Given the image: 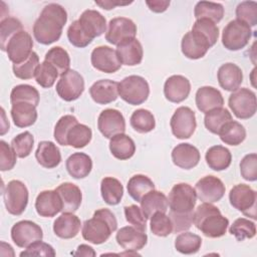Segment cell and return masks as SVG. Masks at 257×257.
Masks as SVG:
<instances>
[{
	"label": "cell",
	"mask_w": 257,
	"mask_h": 257,
	"mask_svg": "<svg viewBox=\"0 0 257 257\" xmlns=\"http://www.w3.org/2000/svg\"><path fill=\"white\" fill-rule=\"evenodd\" d=\"M66 21L67 13L61 5L57 3L45 5L33 25L34 38L43 45L57 41Z\"/></svg>",
	"instance_id": "obj_1"
},
{
	"label": "cell",
	"mask_w": 257,
	"mask_h": 257,
	"mask_svg": "<svg viewBox=\"0 0 257 257\" xmlns=\"http://www.w3.org/2000/svg\"><path fill=\"white\" fill-rule=\"evenodd\" d=\"M116 228L117 221L114 214L106 208H101L93 213L92 218L84 221L81 234L84 240L99 245L107 241Z\"/></svg>",
	"instance_id": "obj_2"
},
{
	"label": "cell",
	"mask_w": 257,
	"mask_h": 257,
	"mask_svg": "<svg viewBox=\"0 0 257 257\" xmlns=\"http://www.w3.org/2000/svg\"><path fill=\"white\" fill-rule=\"evenodd\" d=\"M193 224L206 237L219 238L226 234L229 220L212 203H203L193 214Z\"/></svg>",
	"instance_id": "obj_3"
},
{
	"label": "cell",
	"mask_w": 257,
	"mask_h": 257,
	"mask_svg": "<svg viewBox=\"0 0 257 257\" xmlns=\"http://www.w3.org/2000/svg\"><path fill=\"white\" fill-rule=\"evenodd\" d=\"M149 94V83L140 75L126 76L118 83V95L128 104H142L148 99Z\"/></svg>",
	"instance_id": "obj_4"
},
{
	"label": "cell",
	"mask_w": 257,
	"mask_h": 257,
	"mask_svg": "<svg viewBox=\"0 0 257 257\" xmlns=\"http://www.w3.org/2000/svg\"><path fill=\"white\" fill-rule=\"evenodd\" d=\"M197 202L195 189L187 183L176 184L168 197L170 212L176 214H189L194 212Z\"/></svg>",
	"instance_id": "obj_5"
},
{
	"label": "cell",
	"mask_w": 257,
	"mask_h": 257,
	"mask_svg": "<svg viewBox=\"0 0 257 257\" xmlns=\"http://www.w3.org/2000/svg\"><path fill=\"white\" fill-rule=\"evenodd\" d=\"M252 36V30L246 23L235 19L230 21L223 29L222 43L225 48L237 51L244 48Z\"/></svg>",
	"instance_id": "obj_6"
},
{
	"label": "cell",
	"mask_w": 257,
	"mask_h": 257,
	"mask_svg": "<svg viewBox=\"0 0 257 257\" xmlns=\"http://www.w3.org/2000/svg\"><path fill=\"white\" fill-rule=\"evenodd\" d=\"M28 190L25 184L19 180L8 182L3 191V199L6 210L14 216L21 215L28 204Z\"/></svg>",
	"instance_id": "obj_7"
},
{
	"label": "cell",
	"mask_w": 257,
	"mask_h": 257,
	"mask_svg": "<svg viewBox=\"0 0 257 257\" xmlns=\"http://www.w3.org/2000/svg\"><path fill=\"white\" fill-rule=\"evenodd\" d=\"M228 104L236 117L248 119L255 114L257 109L256 94L249 88H238L229 96Z\"/></svg>",
	"instance_id": "obj_8"
},
{
	"label": "cell",
	"mask_w": 257,
	"mask_h": 257,
	"mask_svg": "<svg viewBox=\"0 0 257 257\" xmlns=\"http://www.w3.org/2000/svg\"><path fill=\"white\" fill-rule=\"evenodd\" d=\"M229 201L235 209L242 212L245 216L254 220L257 219V194L250 186L245 184L235 185L229 193Z\"/></svg>",
	"instance_id": "obj_9"
},
{
	"label": "cell",
	"mask_w": 257,
	"mask_h": 257,
	"mask_svg": "<svg viewBox=\"0 0 257 257\" xmlns=\"http://www.w3.org/2000/svg\"><path fill=\"white\" fill-rule=\"evenodd\" d=\"M170 125L173 135L177 139L185 140L191 138L197 126L194 110L188 106L178 107L171 117Z\"/></svg>",
	"instance_id": "obj_10"
},
{
	"label": "cell",
	"mask_w": 257,
	"mask_h": 257,
	"mask_svg": "<svg viewBox=\"0 0 257 257\" xmlns=\"http://www.w3.org/2000/svg\"><path fill=\"white\" fill-rule=\"evenodd\" d=\"M56 92L65 101L77 99L84 90V79L76 70L68 69L62 75L56 84Z\"/></svg>",
	"instance_id": "obj_11"
},
{
	"label": "cell",
	"mask_w": 257,
	"mask_h": 257,
	"mask_svg": "<svg viewBox=\"0 0 257 257\" xmlns=\"http://www.w3.org/2000/svg\"><path fill=\"white\" fill-rule=\"evenodd\" d=\"M11 238L20 248H27L31 244L42 240L43 232L39 225L29 220H22L11 228Z\"/></svg>",
	"instance_id": "obj_12"
},
{
	"label": "cell",
	"mask_w": 257,
	"mask_h": 257,
	"mask_svg": "<svg viewBox=\"0 0 257 257\" xmlns=\"http://www.w3.org/2000/svg\"><path fill=\"white\" fill-rule=\"evenodd\" d=\"M33 40L31 35L25 31L21 30L16 33L12 38L9 40L6 52L10 61L13 64H18L25 61L33 52Z\"/></svg>",
	"instance_id": "obj_13"
},
{
	"label": "cell",
	"mask_w": 257,
	"mask_h": 257,
	"mask_svg": "<svg viewBox=\"0 0 257 257\" xmlns=\"http://www.w3.org/2000/svg\"><path fill=\"white\" fill-rule=\"evenodd\" d=\"M137 25L135 22L126 17L112 18L105 33V40L113 45H118L124 40L136 38Z\"/></svg>",
	"instance_id": "obj_14"
},
{
	"label": "cell",
	"mask_w": 257,
	"mask_h": 257,
	"mask_svg": "<svg viewBox=\"0 0 257 257\" xmlns=\"http://www.w3.org/2000/svg\"><path fill=\"white\" fill-rule=\"evenodd\" d=\"M195 191L197 198L204 203H215L220 201L225 195V185L217 177L209 175L200 179L196 186Z\"/></svg>",
	"instance_id": "obj_15"
},
{
	"label": "cell",
	"mask_w": 257,
	"mask_h": 257,
	"mask_svg": "<svg viewBox=\"0 0 257 257\" xmlns=\"http://www.w3.org/2000/svg\"><path fill=\"white\" fill-rule=\"evenodd\" d=\"M97 128L106 139H111L118 134H124V117L119 110L114 108H106L98 115Z\"/></svg>",
	"instance_id": "obj_16"
},
{
	"label": "cell",
	"mask_w": 257,
	"mask_h": 257,
	"mask_svg": "<svg viewBox=\"0 0 257 257\" xmlns=\"http://www.w3.org/2000/svg\"><path fill=\"white\" fill-rule=\"evenodd\" d=\"M90 60L96 70L104 73L116 72L121 66L116 51L105 45L95 47L91 52Z\"/></svg>",
	"instance_id": "obj_17"
},
{
	"label": "cell",
	"mask_w": 257,
	"mask_h": 257,
	"mask_svg": "<svg viewBox=\"0 0 257 257\" xmlns=\"http://www.w3.org/2000/svg\"><path fill=\"white\" fill-rule=\"evenodd\" d=\"M183 54L189 59H199L206 55L211 45L201 34L195 31L187 32L181 42Z\"/></svg>",
	"instance_id": "obj_18"
},
{
	"label": "cell",
	"mask_w": 257,
	"mask_h": 257,
	"mask_svg": "<svg viewBox=\"0 0 257 257\" xmlns=\"http://www.w3.org/2000/svg\"><path fill=\"white\" fill-rule=\"evenodd\" d=\"M115 239L121 248L126 251L134 252L143 249L148 242L146 232L140 231L134 226H125L120 228L116 233Z\"/></svg>",
	"instance_id": "obj_19"
},
{
	"label": "cell",
	"mask_w": 257,
	"mask_h": 257,
	"mask_svg": "<svg viewBox=\"0 0 257 257\" xmlns=\"http://www.w3.org/2000/svg\"><path fill=\"white\" fill-rule=\"evenodd\" d=\"M190 80L183 75H172L164 84V94L166 98L175 103L184 101L190 94Z\"/></svg>",
	"instance_id": "obj_20"
},
{
	"label": "cell",
	"mask_w": 257,
	"mask_h": 257,
	"mask_svg": "<svg viewBox=\"0 0 257 257\" xmlns=\"http://www.w3.org/2000/svg\"><path fill=\"white\" fill-rule=\"evenodd\" d=\"M35 209L39 216L54 217L62 211V202L56 190H45L38 194L35 200Z\"/></svg>",
	"instance_id": "obj_21"
},
{
	"label": "cell",
	"mask_w": 257,
	"mask_h": 257,
	"mask_svg": "<svg viewBox=\"0 0 257 257\" xmlns=\"http://www.w3.org/2000/svg\"><path fill=\"white\" fill-rule=\"evenodd\" d=\"M201 159L199 150L188 143H182L177 145L172 151L173 163L184 170H190L195 168Z\"/></svg>",
	"instance_id": "obj_22"
},
{
	"label": "cell",
	"mask_w": 257,
	"mask_h": 257,
	"mask_svg": "<svg viewBox=\"0 0 257 257\" xmlns=\"http://www.w3.org/2000/svg\"><path fill=\"white\" fill-rule=\"evenodd\" d=\"M92 100L98 104H107L118 97V82L110 79L95 81L89 88Z\"/></svg>",
	"instance_id": "obj_23"
},
{
	"label": "cell",
	"mask_w": 257,
	"mask_h": 257,
	"mask_svg": "<svg viewBox=\"0 0 257 257\" xmlns=\"http://www.w3.org/2000/svg\"><path fill=\"white\" fill-rule=\"evenodd\" d=\"M116 54L121 64L135 66L142 62L144 50L141 42L137 38L122 41L116 46Z\"/></svg>",
	"instance_id": "obj_24"
},
{
	"label": "cell",
	"mask_w": 257,
	"mask_h": 257,
	"mask_svg": "<svg viewBox=\"0 0 257 257\" xmlns=\"http://www.w3.org/2000/svg\"><path fill=\"white\" fill-rule=\"evenodd\" d=\"M84 32L91 38L94 39L102 35L106 30V20L104 16L96 10L87 9L83 11L78 19Z\"/></svg>",
	"instance_id": "obj_25"
},
{
	"label": "cell",
	"mask_w": 257,
	"mask_h": 257,
	"mask_svg": "<svg viewBox=\"0 0 257 257\" xmlns=\"http://www.w3.org/2000/svg\"><path fill=\"white\" fill-rule=\"evenodd\" d=\"M217 78L223 89L227 91H235L240 87L243 81V72L237 64L227 62L219 67Z\"/></svg>",
	"instance_id": "obj_26"
},
{
	"label": "cell",
	"mask_w": 257,
	"mask_h": 257,
	"mask_svg": "<svg viewBox=\"0 0 257 257\" xmlns=\"http://www.w3.org/2000/svg\"><path fill=\"white\" fill-rule=\"evenodd\" d=\"M55 190L62 202V213H74L78 210L82 201V193L76 185L66 182Z\"/></svg>",
	"instance_id": "obj_27"
},
{
	"label": "cell",
	"mask_w": 257,
	"mask_h": 257,
	"mask_svg": "<svg viewBox=\"0 0 257 257\" xmlns=\"http://www.w3.org/2000/svg\"><path fill=\"white\" fill-rule=\"evenodd\" d=\"M222 93L213 86H202L196 92V105L201 112H208L214 108L223 107Z\"/></svg>",
	"instance_id": "obj_28"
},
{
	"label": "cell",
	"mask_w": 257,
	"mask_h": 257,
	"mask_svg": "<svg viewBox=\"0 0 257 257\" xmlns=\"http://www.w3.org/2000/svg\"><path fill=\"white\" fill-rule=\"evenodd\" d=\"M79 218L73 213H62L53 223L54 234L61 239L74 238L80 230Z\"/></svg>",
	"instance_id": "obj_29"
},
{
	"label": "cell",
	"mask_w": 257,
	"mask_h": 257,
	"mask_svg": "<svg viewBox=\"0 0 257 257\" xmlns=\"http://www.w3.org/2000/svg\"><path fill=\"white\" fill-rule=\"evenodd\" d=\"M35 158L40 166L46 169H53L61 162V154L56 145L50 141H42L38 144Z\"/></svg>",
	"instance_id": "obj_30"
},
{
	"label": "cell",
	"mask_w": 257,
	"mask_h": 257,
	"mask_svg": "<svg viewBox=\"0 0 257 257\" xmlns=\"http://www.w3.org/2000/svg\"><path fill=\"white\" fill-rule=\"evenodd\" d=\"M68 174L74 179L86 178L92 169L91 158L84 153H74L65 163Z\"/></svg>",
	"instance_id": "obj_31"
},
{
	"label": "cell",
	"mask_w": 257,
	"mask_h": 257,
	"mask_svg": "<svg viewBox=\"0 0 257 257\" xmlns=\"http://www.w3.org/2000/svg\"><path fill=\"white\" fill-rule=\"evenodd\" d=\"M11 117L17 127H27L37 119L36 106L30 102H17L12 104Z\"/></svg>",
	"instance_id": "obj_32"
},
{
	"label": "cell",
	"mask_w": 257,
	"mask_h": 257,
	"mask_svg": "<svg viewBox=\"0 0 257 257\" xmlns=\"http://www.w3.org/2000/svg\"><path fill=\"white\" fill-rule=\"evenodd\" d=\"M168 198L162 192L152 190L147 193L141 200V208L148 219H150L157 212L168 211Z\"/></svg>",
	"instance_id": "obj_33"
},
{
	"label": "cell",
	"mask_w": 257,
	"mask_h": 257,
	"mask_svg": "<svg viewBox=\"0 0 257 257\" xmlns=\"http://www.w3.org/2000/svg\"><path fill=\"white\" fill-rule=\"evenodd\" d=\"M109 150L111 155L118 160H128L136 152V145L132 138L125 134H118L109 141Z\"/></svg>",
	"instance_id": "obj_34"
},
{
	"label": "cell",
	"mask_w": 257,
	"mask_h": 257,
	"mask_svg": "<svg viewBox=\"0 0 257 257\" xmlns=\"http://www.w3.org/2000/svg\"><path fill=\"white\" fill-rule=\"evenodd\" d=\"M205 159L210 169L220 172L229 168L232 162V155L223 146H213L206 152Z\"/></svg>",
	"instance_id": "obj_35"
},
{
	"label": "cell",
	"mask_w": 257,
	"mask_h": 257,
	"mask_svg": "<svg viewBox=\"0 0 257 257\" xmlns=\"http://www.w3.org/2000/svg\"><path fill=\"white\" fill-rule=\"evenodd\" d=\"M100 193L103 201L111 206L120 203L123 196V187L121 183L112 177H105L100 183Z\"/></svg>",
	"instance_id": "obj_36"
},
{
	"label": "cell",
	"mask_w": 257,
	"mask_h": 257,
	"mask_svg": "<svg viewBox=\"0 0 257 257\" xmlns=\"http://www.w3.org/2000/svg\"><path fill=\"white\" fill-rule=\"evenodd\" d=\"M218 135L226 145L238 146L246 139V130L240 122L232 119L223 125Z\"/></svg>",
	"instance_id": "obj_37"
},
{
	"label": "cell",
	"mask_w": 257,
	"mask_h": 257,
	"mask_svg": "<svg viewBox=\"0 0 257 257\" xmlns=\"http://www.w3.org/2000/svg\"><path fill=\"white\" fill-rule=\"evenodd\" d=\"M127 193L137 202L152 190H155L154 182L145 175H135L127 182Z\"/></svg>",
	"instance_id": "obj_38"
},
{
	"label": "cell",
	"mask_w": 257,
	"mask_h": 257,
	"mask_svg": "<svg viewBox=\"0 0 257 257\" xmlns=\"http://www.w3.org/2000/svg\"><path fill=\"white\" fill-rule=\"evenodd\" d=\"M194 15L196 19L204 18L218 23L224 16V7L220 3L200 1L195 6Z\"/></svg>",
	"instance_id": "obj_39"
},
{
	"label": "cell",
	"mask_w": 257,
	"mask_h": 257,
	"mask_svg": "<svg viewBox=\"0 0 257 257\" xmlns=\"http://www.w3.org/2000/svg\"><path fill=\"white\" fill-rule=\"evenodd\" d=\"M232 120V114L227 108H214L205 114L204 124L206 128L212 134L218 135L225 123Z\"/></svg>",
	"instance_id": "obj_40"
},
{
	"label": "cell",
	"mask_w": 257,
	"mask_h": 257,
	"mask_svg": "<svg viewBox=\"0 0 257 257\" xmlns=\"http://www.w3.org/2000/svg\"><path fill=\"white\" fill-rule=\"evenodd\" d=\"M202 246V239L199 235L192 232L179 234L175 240V248L178 252L186 255L197 253Z\"/></svg>",
	"instance_id": "obj_41"
},
{
	"label": "cell",
	"mask_w": 257,
	"mask_h": 257,
	"mask_svg": "<svg viewBox=\"0 0 257 257\" xmlns=\"http://www.w3.org/2000/svg\"><path fill=\"white\" fill-rule=\"evenodd\" d=\"M132 127L140 133V134H147L152 132L156 126V120L154 114L145 108L137 109L133 112L130 119Z\"/></svg>",
	"instance_id": "obj_42"
},
{
	"label": "cell",
	"mask_w": 257,
	"mask_h": 257,
	"mask_svg": "<svg viewBox=\"0 0 257 257\" xmlns=\"http://www.w3.org/2000/svg\"><path fill=\"white\" fill-rule=\"evenodd\" d=\"M39 97V92L34 86L29 84H18L11 90L10 102L11 104L17 102H30L37 106Z\"/></svg>",
	"instance_id": "obj_43"
},
{
	"label": "cell",
	"mask_w": 257,
	"mask_h": 257,
	"mask_svg": "<svg viewBox=\"0 0 257 257\" xmlns=\"http://www.w3.org/2000/svg\"><path fill=\"white\" fill-rule=\"evenodd\" d=\"M92 138V132L89 126L76 123L73 125L67 134V145L75 149H81L87 146Z\"/></svg>",
	"instance_id": "obj_44"
},
{
	"label": "cell",
	"mask_w": 257,
	"mask_h": 257,
	"mask_svg": "<svg viewBox=\"0 0 257 257\" xmlns=\"http://www.w3.org/2000/svg\"><path fill=\"white\" fill-rule=\"evenodd\" d=\"M44 60L52 64L58 71L60 75H62L64 72H66L69 69L70 66V57L67 51L60 47V46H54L50 48L45 56Z\"/></svg>",
	"instance_id": "obj_45"
},
{
	"label": "cell",
	"mask_w": 257,
	"mask_h": 257,
	"mask_svg": "<svg viewBox=\"0 0 257 257\" xmlns=\"http://www.w3.org/2000/svg\"><path fill=\"white\" fill-rule=\"evenodd\" d=\"M22 29V23L14 17H6L0 22V48L6 51L9 40Z\"/></svg>",
	"instance_id": "obj_46"
},
{
	"label": "cell",
	"mask_w": 257,
	"mask_h": 257,
	"mask_svg": "<svg viewBox=\"0 0 257 257\" xmlns=\"http://www.w3.org/2000/svg\"><path fill=\"white\" fill-rule=\"evenodd\" d=\"M58 75L59 73L57 69L52 64L44 60L37 66L34 77L36 82L41 87L49 88L55 83V80L58 77Z\"/></svg>",
	"instance_id": "obj_47"
},
{
	"label": "cell",
	"mask_w": 257,
	"mask_h": 257,
	"mask_svg": "<svg viewBox=\"0 0 257 257\" xmlns=\"http://www.w3.org/2000/svg\"><path fill=\"white\" fill-rule=\"evenodd\" d=\"M229 232L238 241L251 239L256 235V225L254 222L246 218H238L231 225Z\"/></svg>",
	"instance_id": "obj_48"
},
{
	"label": "cell",
	"mask_w": 257,
	"mask_h": 257,
	"mask_svg": "<svg viewBox=\"0 0 257 257\" xmlns=\"http://www.w3.org/2000/svg\"><path fill=\"white\" fill-rule=\"evenodd\" d=\"M192 31L198 32L203 37H205L211 47L216 44L219 38V28L217 27L216 23L209 19H197L193 24Z\"/></svg>",
	"instance_id": "obj_49"
},
{
	"label": "cell",
	"mask_w": 257,
	"mask_h": 257,
	"mask_svg": "<svg viewBox=\"0 0 257 257\" xmlns=\"http://www.w3.org/2000/svg\"><path fill=\"white\" fill-rule=\"evenodd\" d=\"M151 231L159 237H167L173 233V224L168 215L164 212H157L151 218Z\"/></svg>",
	"instance_id": "obj_50"
},
{
	"label": "cell",
	"mask_w": 257,
	"mask_h": 257,
	"mask_svg": "<svg viewBox=\"0 0 257 257\" xmlns=\"http://www.w3.org/2000/svg\"><path fill=\"white\" fill-rule=\"evenodd\" d=\"M39 65V57L36 52H32L31 55L23 62L13 64V73L17 78L30 79L34 77L37 66Z\"/></svg>",
	"instance_id": "obj_51"
},
{
	"label": "cell",
	"mask_w": 257,
	"mask_h": 257,
	"mask_svg": "<svg viewBox=\"0 0 257 257\" xmlns=\"http://www.w3.org/2000/svg\"><path fill=\"white\" fill-rule=\"evenodd\" d=\"M34 145V138L29 132H24L19 135H17L15 138H13L11 142V147L15 151L18 158L24 159L28 157L32 150Z\"/></svg>",
	"instance_id": "obj_52"
},
{
	"label": "cell",
	"mask_w": 257,
	"mask_h": 257,
	"mask_svg": "<svg viewBox=\"0 0 257 257\" xmlns=\"http://www.w3.org/2000/svg\"><path fill=\"white\" fill-rule=\"evenodd\" d=\"M78 123L77 118L74 115L66 114L61 116L58 121L55 124L54 127V139L56 142L61 146H68L67 145V134L70 131V128Z\"/></svg>",
	"instance_id": "obj_53"
},
{
	"label": "cell",
	"mask_w": 257,
	"mask_h": 257,
	"mask_svg": "<svg viewBox=\"0 0 257 257\" xmlns=\"http://www.w3.org/2000/svg\"><path fill=\"white\" fill-rule=\"evenodd\" d=\"M237 19L247 25L255 26L257 24V3L255 1H243L236 8Z\"/></svg>",
	"instance_id": "obj_54"
},
{
	"label": "cell",
	"mask_w": 257,
	"mask_h": 257,
	"mask_svg": "<svg viewBox=\"0 0 257 257\" xmlns=\"http://www.w3.org/2000/svg\"><path fill=\"white\" fill-rule=\"evenodd\" d=\"M67 38L69 42L78 48L86 47L91 43L93 39H91L83 30L78 20L73 21L67 29Z\"/></svg>",
	"instance_id": "obj_55"
},
{
	"label": "cell",
	"mask_w": 257,
	"mask_h": 257,
	"mask_svg": "<svg viewBox=\"0 0 257 257\" xmlns=\"http://www.w3.org/2000/svg\"><path fill=\"white\" fill-rule=\"evenodd\" d=\"M123 209L126 221L140 231L146 232L148 218L144 214L142 208H140L137 205H130L125 206Z\"/></svg>",
	"instance_id": "obj_56"
},
{
	"label": "cell",
	"mask_w": 257,
	"mask_h": 257,
	"mask_svg": "<svg viewBox=\"0 0 257 257\" xmlns=\"http://www.w3.org/2000/svg\"><path fill=\"white\" fill-rule=\"evenodd\" d=\"M240 173L244 180L255 182L257 180V155L255 153L246 155L240 163Z\"/></svg>",
	"instance_id": "obj_57"
},
{
	"label": "cell",
	"mask_w": 257,
	"mask_h": 257,
	"mask_svg": "<svg viewBox=\"0 0 257 257\" xmlns=\"http://www.w3.org/2000/svg\"><path fill=\"white\" fill-rule=\"evenodd\" d=\"M16 153L5 141H0V170L10 171L16 164Z\"/></svg>",
	"instance_id": "obj_58"
},
{
	"label": "cell",
	"mask_w": 257,
	"mask_h": 257,
	"mask_svg": "<svg viewBox=\"0 0 257 257\" xmlns=\"http://www.w3.org/2000/svg\"><path fill=\"white\" fill-rule=\"evenodd\" d=\"M56 253L53 247L47 243L37 241L31 244L29 247L25 249V251L20 253V256H55Z\"/></svg>",
	"instance_id": "obj_59"
},
{
	"label": "cell",
	"mask_w": 257,
	"mask_h": 257,
	"mask_svg": "<svg viewBox=\"0 0 257 257\" xmlns=\"http://www.w3.org/2000/svg\"><path fill=\"white\" fill-rule=\"evenodd\" d=\"M193 214L194 212L189 214H176L170 212L169 217L173 224V232L180 233L190 229L193 224Z\"/></svg>",
	"instance_id": "obj_60"
},
{
	"label": "cell",
	"mask_w": 257,
	"mask_h": 257,
	"mask_svg": "<svg viewBox=\"0 0 257 257\" xmlns=\"http://www.w3.org/2000/svg\"><path fill=\"white\" fill-rule=\"evenodd\" d=\"M146 4L148 5L151 11L156 13H162L168 9V7L170 6V1L153 0V1H146Z\"/></svg>",
	"instance_id": "obj_61"
},
{
	"label": "cell",
	"mask_w": 257,
	"mask_h": 257,
	"mask_svg": "<svg viewBox=\"0 0 257 257\" xmlns=\"http://www.w3.org/2000/svg\"><path fill=\"white\" fill-rule=\"evenodd\" d=\"M131 3H133V1H130V2H121V1H115V0H112V1H95L96 5L100 6L102 9H105V10L113 9L115 6L128 5Z\"/></svg>",
	"instance_id": "obj_62"
},
{
	"label": "cell",
	"mask_w": 257,
	"mask_h": 257,
	"mask_svg": "<svg viewBox=\"0 0 257 257\" xmlns=\"http://www.w3.org/2000/svg\"><path fill=\"white\" fill-rule=\"evenodd\" d=\"M74 256H95L96 253L95 251L93 250L92 247L86 245V244H81L77 247L76 251L73 253Z\"/></svg>",
	"instance_id": "obj_63"
},
{
	"label": "cell",
	"mask_w": 257,
	"mask_h": 257,
	"mask_svg": "<svg viewBox=\"0 0 257 257\" xmlns=\"http://www.w3.org/2000/svg\"><path fill=\"white\" fill-rule=\"evenodd\" d=\"M1 113H2V118H3L2 124H1V127H2L1 128V135L3 136L7 131H9V121L5 117V111H4L3 107L1 108Z\"/></svg>",
	"instance_id": "obj_64"
}]
</instances>
